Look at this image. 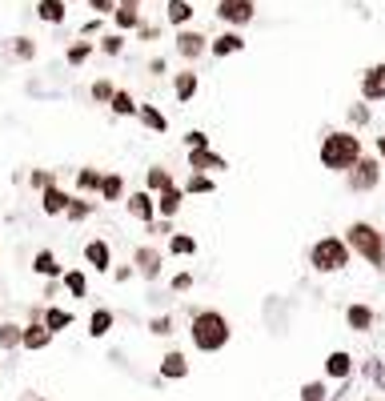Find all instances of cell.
Returning <instances> with one entry per match:
<instances>
[{
    "label": "cell",
    "mask_w": 385,
    "mask_h": 401,
    "mask_svg": "<svg viewBox=\"0 0 385 401\" xmlns=\"http://www.w3.org/2000/svg\"><path fill=\"white\" fill-rule=\"evenodd\" d=\"M189 349L201 353V357H217V353H225L229 345H233V321H229V313L225 309H217V305H189Z\"/></svg>",
    "instance_id": "1"
},
{
    "label": "cell",
    "mask_w": 385,
    "mask_h": 401,
    "mask_svg": "<svg viewBox=\"0 0 385 401\" xmlns=\"http://www.w3.org/2000/svg\"><path fill=\"white\" fill-rule=\"evenodd\" d=\"M361 152H365V137L353 128H325L321 140H317V164L333 176H345L357 164Z\"/></svg>",
    "instance_id": "2"
},
{
    "label": "cell",
    "mask_w": 385,
    "mask_h": 401,
    "mask_svg": "<svg viewBox=\"0 0 385 401\" xmlns=\"http://www.w3.org/2000/svg\"><path fill=\"white\" fill-rule=\"evenodd\" d=\"M341 241L349 245L353 261L357 265H369L373 273L381 277L385 273V229L369 217H353L345 229H341Z\"/></svg>",
    "instance_id": "3"
},
{
    "label": "cell",
    "mask_w": 385,
    "mask_h": 401,
    "mask_svg": "<svg viewBox=\"0 0 385 401\" xmlns=\"http://www.w3.org/2000/svg\"><path fill=\"white\" fill-rule=\"evenodd\" d=\"M353 265V253L341 241V233H317V237L305 245V269L317 277H337Z\"/></svg>",
    "instance_id": "4"
},
{
    "label": "cell",
    "mask_w": 385,
    "mask_h": 401,
    "mask_svg": "<svg viewBox=\"0 0 385 401\" xmlns=\"http://www.w3.org/2000/svg\"><path fill=\"white\" fill-rule=\"evenodd\" d=\"M341 181H345V188L353 193V197H373L377 188H385V164L377 161L369 149H365L357 157V164H353Z\"/></svg>",
    "instance_id": "5"
},
{
    "label": "cell",
    "mask_w": 385,
    "mask_h": 401,
    "mask_svg": "<svg viewBox=\"0 0 385 401\" xmlns=\"http://www.w3.org/2000/svg\"><path fill=\"white\" fill-rule=\"evenodd\" d=\"M165 249L161 245H153V241H141V245H133V257H129V265L137 269V277L145 281V285H157L165 277Z\"/></svg>",
    "instance_id": "6"
},
{
    "label": "cell",
    "mask_w": 385,
    "mask_h": 401,
    "mask_svg": "<svg viewBox=\"0 0 385 401\" xmlns=\"http://www.w3.org/2000/svg\"><path fill=\"white\" fill-rule=\"evenodd\" d=\"M213 16H217L225 28H241V32H245V28L257 20V0H217Z\"/></svg>",
    "instance_id": "7"
},
{
    "label": "cell",
    "mask_w": 385,
    "mask_h": 401,
    "mask_svg": "<svg viewBox=\"0 0 385 401\" xmlns=\"http://www.w3.org/2000/svg\"><path fill=\"white\" fill-rule=\"evenodd\" d=\"M173 52H177V61L197 64V61H205V56H209V37H205V32H197L193 25H189V28H177Z\"/></svg>",
    "instance_id": "8"
},
{
    "label": "cell",
    "mask_w": 385,
    "mask_h": 401,
    "mask_svg": "<svg viewBox=\"0 0 385 401\" xmlns=\"http://www.w3.org/2000/svg\"><path fill=\"white\" fill-rule=\"evenodd\" d=\"M357 100H365V104H385V61L361 68V76H357Z\"/></svg>",
    "instance_id": "9"
},
{
    "label": "cell",
    "mask_w": 385,
    "mask_h": 401,
    "mask_svg": "<svg viewBox=\"0 0 385 401\" xmlns=\"http://www.w3.org/2000/svg\"><path fill=\"white\" fill-rule=\"evenodd\" d=\"M193 373V361H189V353L181 345H169L161 353V361H157V381H185Z\"/></svg>",
    "instance_id": "10"
},
{
    "label": "cell",
    "mask_w": 385,
    "mask_h": 401,
    "mask_svg": "<svg viewBox=\"0 0 385 401\" xmlns=\"http://www.w3.org/2000/svg\"><path fill=\"white\" fill-rule=\"evenodd\" d=\"M185 169H189V173L221 176V173H229V161H225L221 152L213 149V145H205V149H189V152H185Z\"/></svg>",
    "instance_id": "11"
},
{
    "label": "cell",
    "mask_w": 385,
    "mask_h": 401,
    "mask_svg": "<svg viewBox=\"0 0 385 401\" xmlns=\"http://www.w3.org/2000/svg\"><path fill=\"white\" fill-rule=\"evenodd\" d=\"M341 321H345L349 333H373L377 329V309H373V301H349L341 309Z\"/></svg>",
    "instance_id": "12"
},
{
    "label": "cell",
    "mask_w": 385,
    "mask_h": 401,
    "mask_svg": "<svg viewBox=\"0 0 385 401\" xmlns=\"http://www.w3.org/2000/svg\"><path fill=\"white\" fill-rule=\"evenodd\" d=\"M357 373V357L349 349H329L321 361V377L333 385V381H349V377Z\"/></svg>",
    "instance_id": "13"
},
{
    "label": "cell",
    "mask_w": 385,
    "mask_h": 401,
    "mask_svg": "<svg viewBox=\"0 0 385 401\" xmlns=\"http://www.w3.org/2000/svg\"><path fill=\"white\" fill-rule=\"evenodd\" d=\"M124 213L133 217L137 225H149V221H157V197H153L149 188H129V197L121 200Z\"/></svg>",
    "instance_id": "14"
},
{
    "label": "cell",
    "mask_w": 385,
    "mask_h": 401,
    "mask_svg": "<svg viewBox=\"0 0 385 401\" xmlns=\"http://www.w3.org/2000/svg\"><path fill=\"white\" fill-rule=\"evenodd\" d=\"M81 261H85V269L88 273H109L112 265V245L105 237H88L85 241V249H81Z\"/></svg>",
    "instance_id": "15"
},
{
    "label": "cell",
    "mask_w": 385,
    "mask_h": 401,
    "mask_svg": "<svg viewBox=\"0 0 385 401\" xmlns=\"http://www.w3.org/2000/svg\"><path fill=\"white\" fill-rule=\"evenodd\" d=\"M245 44H249V40H245L241 28H225V32L209 37V56H213V61H229V56H241Z\"/></svg>",
    "instance_id": "16"
},
{
    "label": "cell",
    "mask_w": 385,
    "mask_h": 401,
    "mask_svg": "<svg viewBox=\"0 0 385 401\" xmlns=\"http://www.w3.org/2000/svg\"><path fill=\"white\" fill-rule=\"evenodd\" d=\"M197 92H201V73H197V68H193V64L177 68V73H173V97H177V104L197 100Z\"/></svg>",
    "instance_id": "17"
},
{
    "label": "cell",
    "mask_w": 385,
    "mask_h": 401,
    "mask_svg": "<svg viewBox=\"0 0 385 401\" xmlns=\"http://www.w3.org/2000/svg\"><path fill=\"white\" fill-rule=\"evenodd\" d=\"M185 193H181V181L177 185H169V188H161L157 193V217H165V221H177L181 217V209H185Z\"/></svg>",
    "instance_id": "18"
},
{
    "label": "cell",
    "mask_w": 385,
    "mask_h": 401,
    "mask_svg": "<svg viewBox=\"0 0 385 401\" xmlns=\"http://www.w3.org/2000/svg\"><path fill=\"white\" fill-rule=\"evenodd\" d=\"M112 329H117V313H112L109 305H97V309L88 313V321H85V333H88L93 341H105Z\"/></svg>",
    "instance_id": "19"
},
{
    "label": "cell",
    "mask_w": 385,
    "mask_h": 401,
    "mask_svg": "<svg viewBox=\"0 0 385 401\" xmlns=\"http://www.w3.org/2000/svg\"><path fill=\"white\" fill-rule=\"evenodd\" d=\"M52 341H57V337L45 329V321H25V325H20V349L40 353V349H49Z\"/></svg>",
    "instance_id": "20"
},
{
    "label": "cell",
    "mask_w": 385,
    "mask_h": 401,
    "mask_svg": "<svg viewBox=\"0 0 385 401\" xmlns=\"http://www.w3.org/2000/svg\"><path fill=\"white\" fill-rule=\"evenodd\" d=\"M124 197H129L124 173H112V169H105V176H100V188H97V200H105V205H121Z\"/></svg>",
    "instance_id": "21"
},
{
    "label": "cell",
    "mask_w": 385,
    "mask_h": 401,
    "mask_svg": "<svg viewBox=\"0 0 385 401\" xmlns=\"http://www.w3.org/2000/svg\"><path fill=\"white\" fill-rule=\"evenodd\" d=\"M61 289L73 301H85L88 297V269L85 265H69V269L61 273Z\"/></svg>",
    "instance_id": "22"
},
{
    "label": "cell",
    "mask_w": 385,
    "mask_h": 401,
    "mask_svg": "<svg viewBox=\"0 0 385 401\" xmlns=\"http://www.w3.org/2000/svg\"><path fill=\"white\" fill-rule=\"evenodd\" d=\"M69 188L57 181V185H49V188H40V213L45 217H64V205H69Z\"/></svg>",
    "instance_id": "23"
},
{
    "label": "cell",
    "mask_w": 385,
    "mask_h": 401,
    "mask_svg": "<svg viewBox=\"0 0 385 401\" xmlns=\"http://www.w3.org/2000/svg\"><path fill=\"white\" fill-rule=\"evenodd\" d=\"M93 213H97V197H81V193H73L69 205H64V221H69V225H85V221H93Z\"/></svg>",
    "instance_id": "24"
},
{
    "label": "cell",
    "mask_w": 385,
    "mask_h": 401,
    "mask_svg": "<svg viewBox=\"0 0 385 401\" xmlns=\"http://www.w3.org/2000/svg\"><path fill=\"white\" fill-rule=\"evenodd\" d=\"M193 16H197L193 0H165V25L169 28H189Z\"/></svg>",
    "instance_id": "25"
},
{
    "label": "cell",
    "mask_w": 385,
    "mask_h": 401,
    "mask_svg": "<svg viewBox=\"0 0 385 401\" xmlns=\"http://www.w3.org/2000/svg\"><path fill=\"white\" fill-rule=\"evenodd\" d=\"M109 109H112V116H117V121H137L141 100L133 97L129 88H121V85H117V92H112V100H109Z\"/></svg>",
    "instance_id": "26"
},
{
    "label": "cell",
    "mask_w": 385,
    "mask_h": 401,
    "mask_svg": "<svg viewBox=\"0 0 385 401\" xmlns=\"http://www.w3.org/2000/svg\"><path fill=\"white\" fill-rule=\"evenodd\" d=\"M32 273L45 277V281H57V277L64 273V265H61V257H57L52 249H37L32 253Z\"/></svg>",
    "instance_id": "27"
},
{
    "label": "cell",
    "mask_w": 385,
    "mask_h": 401,
    "mask_svg": "<svg viewBox=\"0 0 385 401\" xmlns=\"http://www.w3.org/2000/svg\"><path fill=\"white\" fill-rule=\"evenodd\" d=\"M137 121H141V128H149L153 137H165V133H169V116H165L157 104H149V100L137 109Z\"/></svg>",
    "instance_id": "28"
},
{
    "label": "cell",
    "mask_w": 385,
    "mask_h": 401,
    "mask_svg": "<svg viewBox=\"0 0 385 401\" xmlns=\"http://www.w3.org/2000/svg\"><path fill=\"white\" fill-rule=\"evenodd\" d=\"M100 176H105V169H97V164H81L73 173V185L81 197H97V188H100Z\"/></svg>",
    "instance_id": "29"
},
{
    "label": "cell",
    "mask_w": 385,
    "mask_h": 401,
    "mask_svg": "<svg viewBox=\"0 0 385 401\" xmlns=\"http://www.w3.org/2000/svg\"><path fill=\"white\" fill-rule=\"evenodd\" d=\"M181 193H185V197H213V193H217V176H209V173H185Z\"/></svg>",
    "instance_id": "30"
},
{
    "label": "cell",
    "mask_w": 385,
    "mask_h": 401,
    "mask_svg": "<svg viewBox=\"0 0 385 401\" xmlns=\"http://www.w3.org/2000/svg\"><path fill=\"white\" fill-rule=\"evenodd\" d=\"M109 20H112V28H117V32H124V37H129V32H137V25L145 20V13H141V8H133V4H117Z\"/></svg>",
    "instance_id": "31"
},
{
    "label": "cell",
    "mask_w": 385,
    "mask_h": 401,
    "mask_svg": "<svg viewBox=\"0 0 385 401\" xmlns=\"http://www.w3.org/2000/svg\"><path fill=\"white\" fill-rule=\"evenodd\" d=\"M40 321H45V329H49L52 337H57V333H64V329L73 325L76 317H73V309H64V305H45V317H40Z\"/></svg>",
    "instance_id": "32"
},
{
    "label": "cell",
    "mask_w": 385,
    "mask_h": 401,
    "mask_svg": "<svg viewBox=\"0 0 385 401\" xmlns=\"http://www.w3.org/2000/svg\"><path fill=\"white\" fill-rule=\"evenodd\" d=\"M165 257H197V237L193 233H169L165 237Z\"/></svg>",
    "instance_id": "33"
},
{
    "label": "cell",
    "mask_w": 385,
    "mask_h": 401,
    "mask_svg": "<svg viewBox=\"0 0 385 401\" xmlns=\"http://www.w3.org/2000/svg\"><path fill=\"white\" fill-rule=\"evenodd\" d=\"M357 373L365 377V381H369L377 393H385V361L377 357V353H369L365 361H357Z\"/></svg>",
    "instance_id": "34"
},
{
    "label": "cell",
    "mask_w": 385,
    "mask_h": 401,
    "mask_svg": "<svg viewBox=\"0 0 385 401\" xmlns=\"http://www.w3.org/2000/svg\"><path fill=\"white\" fill-rule=\"evenodd\" d=\"M37 20H45V25H64L69 20V4L64 0H37Z\"/></svg>",
    "instance_id": "35"
},
{
    "label": "cell",
    "mask_w": 385,
    "mask_h": 401,
    "mask_svg": "<svg viewBox=\"0 0 385 401\" xmlns=\"http://www.w3.org/2000/svg\"><path fill=\"white\" fill-rule=\"evenodd\" d=\"M169 185H177L173 169H165V164H149V169H145V185H141V188H149L153 197H157L161 188H169Z\"/></svg>",
    "instance_id": "36"
},
{
    "label": "cell",
    "mask_w": 385,
    "mask_h": 401,
    "mask_svg": "<svg viewBox=\"0 0 385 401\" xmlns=\"http://www.w3.org/2000/svg\"><path fill=\"white\" fill-rule=\"evenodd\" d=\"M4 52H8L13 61L28 64V61H37V40H32V37H8V44H4Z\"/></svg>",
    "instance_id": "37"
},
{
    "label": "cell",
    "mask_w": 385,
    "mask_h": 401,
    "mask_svg": "<svg viewBox=\"0 0 385 401\" xmlns=\"http://www.w3.org/2000/svg\"><path fill=\"white\" fill-rule=\"evenodd\" d=\"M345 128H353V133H361V128H369L373 125V104H365V100H353L345 109Z\"/></svg>",
    "instance_id": "38"
},
{
    "label": "cell",
    "mask_w": 385,
    "mask_h": 401,
    "mask_svg": "<svg viewBox=\"0 0 385 401\" xmlns=\"http://www.w3.org/2000/svg\"><path fill=\"white\" fill-rule=\"evenodd\" d=\"M329 397H333V389H329L325 377H309V381H301V389H297V401H329Z\"/></svg>",
    "instance_id": "39"
},
{
    "label": "cell",
    "mask_w": 385,
    "mask_h": 401,
    "mask_svg": "<svg viewBox=\"0 0 385 401\" xmlns=\"http://www.w3.org/2000/svg\"><path fill=\"white\" fill-rule=\"evenodd\" d=\"M93 52H97V44H93V40L76 37L73 44H69V49H64V64H69V68H81V64H85L88 56H93Z\"/></svg>",
    "instance_id": "40"
},
{
    "label": "cell",
    "mask_w": 385,
    "mask_h": 401,
    "mask_svg": "<svg viewBox=\"0 0 385 401\" xmlns=\"http://www.w3.org/2000/svg\"><path fill=\"white\" fill-rule=\"evenodd\" d=\"M124 49H129V37H124V32H117V28L100 32V40H97V52H100V56H121Z\"/></svg>",
    "instance_id": "41"
},
{
    "label": "cell",
    "mask_w": 385,
    "mask_h": 401,
    "mask_svg": "<svg viewBox=\"0 0 385 401\" xmlns=\"http://www.w3.org/2000/svg\"><path fill=\"white\" fill-rule=\"evenodd\" d=\"M145 329H149L153 337H173L177 333V313H157L145 321Z\"/></svg>",
    "instance_id": "42"
},
{
    "label": "cell",
    "mask_w": 385,
    "mask_h": 401,
    "mask_svg": "<svg viewBox=\"0 0 385 401\" xmlns=\"http://www.w3.org/2000/svg\"><path fill=\"white\" fill-rule=\"evenodd\" d=\"M112 92H117V85H112V76H97L93 85H88V97H93V104H109Z\"/></svg>",
    "instance_id": "43"
},
{
    "label": "cell",
    "mask_w": 385,
    "mask_h": 401,
    "mask_svg": "<svg viewBox=\"0 0 385 401\" xmlns=\"http://www.w3.org/2000/svg\"><path fill=\"white\" fill-rule=\"evenodd\" d=\"M0 349L4 353L20 349V325H16V321H0Z\"/></svg>",
    "instance_id": "44"
},
{
    "label": "cell",
    "mask_w": 385,
    "mask_h": 401,
    "mask_svg": "<svg viewBox=\"0 0 385 401\" xmlns=\"http://www.w3.org/2000/svg\"><path fill=\"white\" fill-rule=\"evenodd\" d=\"M145 229V237L149 241H165L169 233H177V221H165V217H157V221H149V225H141Z\"/></svg>",
    "instance_id": "45"
},
{
    "label": "cell",
    "mask_w": 385,
    "mask_h": 401,
    "mask_svg": "<svg viewBox=\"0 0 385 401\" xmlns=\"http://www.w3.org/2000/svg\"><path fill=\"white\" fill-rule=\"evenodd\" d=\"M25 181H28V188H37V193H40V188L57 185V181H61V176L52 173V169H28V176H25Z\"/></svg>",
    "instance_id": "46"
},
{
    "label": "cell",
    "mask_w": 385,
    "mask_h": 401,
    "mask_svg": "<svg viewBox=\"0 0 385 401\" xmlns=\"http://www.w3.org/2000/svg\"><path fill=\"white\" fill-rule=\"evenodd\" d=\"M161 32H165V25H161V20H141L133 37H137V40H145V44H153V40H161Z\"/></svg>",
    "instance_id": "47"
},
{
    "label": "cell",
    "mask_w": 385,
    "mask_h": 401,
    "mask_svg": "<svg viewBox=\"0 0 385 401\" xmlns=\"http://www.w3.org/2000/svg\"><path fill=\"white\" fill-rule=\"evenodd\" d=\"M193 285H197V277L189 273V269H177V273L169 277V289H173V293H193Z\"/></svg>",
    "instance_id": "48"
},
{
    "label": "cell",
    "mask_w": 385,
    "mask_h": 401,
    "mask_svg": "<svg viewBox=\"0 0 385 401\" xmlns=\"http://www.w3.org/2000/svg\"><path fill=\"white\" fill-rule=\"evenodd\" d=\"M205 145H209V133H205V128H189L185 137H181V149H205Z\"/></svg>",
    "instance_id": "49"
},
{
    "label": "cell",
    "mask_w": 385,
    "mask_h": 401,
    "mask_svg": "<svg viewBox=\"0 0 385 401\" xmlns=\"http://www.w3.org/2000/svg\"><path fill=\"white\" fill-rule=\"evenodd\" d=\"M109 277L117 281V285H129V281L137 277V269H133V265H112V269H109Z\"/></svg>",
    "instance_id": "50"
},
{
    "label": "cell",
    "mask_w": 385,
    "mask_h": 401,
    "mask_svg": "<svg viewBox=\"0 0 385 401\" xmlns=\"http://www.w3.org/2000/svg\"><path fill=\"white\" fill-rule=\"evenodd\" d=\"M100 32H105V16H93V20H85V25H81V37H100Z\"/></svg>",
    "instance_id": "51"
},
{
    "label": "cell",
    "mask_w": 385,
    "mask_h": 401,
    "mask_svg": "<svg viewBox=\"0 0 385 401\" xmlns=\"http://www.w3.org/2000/svg\"><path fill=\"white\" fill-rule=\"evenodd\" d=\"M145 73H149V76H165V73H169V56H149Z\"/></svg>",
    "instance_id": "52"
},
{
    "label": "cell",
    "mask_w": 385,
    "mask_h": 401,
    "mask_svg": "<svg viewBox=\"0 0 385 401\" xmlns=\"http://www.w3.org/2000/svg\"><path fill=\"white\" fill-rule=\"evenodd\" d=\"M85 4H88L97 16H112V8H117V0H85Z\"/></svg>",
    "instance_id": "53"
},
{
    "label": "cell",
    "mask_w": 385,
    "mask_h": 401,
    "mask_svg": "<svg viewBox=\"0 0 385 401\" xmlns=\"http://www.w3.org/2000/svg\"><path fill=\"white\" fill-rule=\"evenodd\" d=\"M373 157L385 164V133H377V137H373Z\"/></svg>",
    "instance_id": "54"
},
{
    "label": "cell",
    "mask_w": 385,
    "mask_h": 401,
    "mask_svg": "<svg viewBox=\"0 0 385 401\" xmlns=\"http://www.w3.org/2000/svg\"><path fill=\"white\" fill-rule=\"evenodd\" d=\"M117 4H133V8H145L149 0H117Z\"/></svg>",
    "instance_id": "55"
},
{
    "label": "cell",
    "mask_w": 385,
    "mask_h": 401,
    "mask_svg": "<svg viewBox=\"0 0 385 401\" xmlns=\"http://www.w3.org/2000/svg\"><path fill=\"white\" fill-rule=\"evenodd\" d=\"M28 401H49V397H28Z\"/></svg>",
    "instance_id": "56"
},
{
    "label": "cell",
    "mask_w": 385,
    "mask_h": 401,
    "mask_svg": "<svg viewBox=\"0 0 385 401\" xmlns=\"http://www.w3.org/2000/svg\"><path fill=\"white\" fill-rule=\"evenodd\" d=\"M361 401H373V397H361Z\"/></svg>",
    "instance_id": "57"
},
{
    "label": "cell",
    "mask_w": 385,
    "mask_h": 401,
    "mask_svg": "<svg viewBox=\"0 0 385 401\" xmlns=\"http://www.w3.org/2000/svg\"><path fill=\"white\" fill-rule=\"evenodd\" d=\"M64 4H73V0H64Z\"/></svg>",
    "instance_id": "58"
}]
</instances>
